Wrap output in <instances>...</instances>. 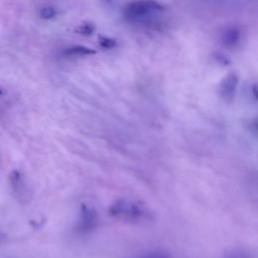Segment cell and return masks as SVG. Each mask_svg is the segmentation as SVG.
<instances>
[{"label":"cell","instance_id":"obj_1","mask_svg":"<svg viewBox=\"0 0 258 258\" xmlns=\"http://www.w3.org/2000/svg\"><path fill=\"white\" fill-rule=\"evenodd\" d=\"M109 213L111 216L127 222L139 223L150 219V214L145 209L127 200H119L112 204Z\"/></svg>","mask_w":258,"mask_h":258},{"label":"cell","instance_id":"obj_2","mask_svg":"<svg viewBox=\"0 0 258 258\" xmlns=\"http://www.w3.org/2000/svg\"><path fill=\"white\" fill-rule=\"evenodd\" d=\"M162 10V6L154 0H137L127 5L125 15L132 20H143Z\"/></svg>","mask_w":258,"mask_h":258},{"label":"cell","instance_id":"obj_3","mask_svg":"<svg viewBox=\"0 0 258 258\" xmlns=\"http://www.w3.org/2000/svg\"><path fill=\"white\" fill-rule=\"evenodd\" d=\"M97 225V214L96 212L86 206L82 205L81 212H80V221L78 225V229L82 233H88L92 231Z\"/></svg>","mask_w":258,"mask_h":258},{"label":"cell","instance_id":"obj_4","mask_svg":"<svg viewBox=\"0 0 258 258\" xmlns=\"http://www.w3.org/2000/svg\"><path fill=\"white\" fill-rule=\"evenodd\" d=\"M237 85H238V78L235 74H230L229 76H227L223 80L219 88L221 97L227 101H231L234 98Z\"/></svg>","mask_w":258,"mask_h":258},{"label":"cell","instance_id":"obj_5","mask_svg":"<svg viewBox=\"0 0 258 258\" xmlns=\"http://www.w3.org/2000/svg\"><path fill=\"white\" fill-rule=\"evenodd\" d=\"M239 36H240V32L236 27H231L229 29H227L224 33H223V37L222 40L224 42L225 45L227 46H233L235 45L238 40H239Z\"/></svg>","mask_w":258,"mask_h":258},{"label":"cell","instance_id":"obj_6","mask_svg":"<svg viewBox=\"0 0 258 258\" xmlns=\"http://www.w3.org/2000/svg\"><path fill=\"white\" fill-rule=\"evenodd\" d=\"M64 53L69 54V55H72V54H74V55H90V54H94L95 50L90 47L84 46V45H75V46H71V47L67 48Z\"/></svg>","mask_w":258,"mask_h":258},{"label":"cell","instance_id":"obj_7","mask_svg":"<svg viewBox=\"0 0 258 258\" xmlns=\"http://www.w3.org/2000/svg\"><path fill=\"white\" fill-rule=\"evenodd\" d=\"M224 258H253L251 253L247 251L246 249L242 248H236L228 251L225 255Z\"/></svg>","mask_w":258,"mask_h":258},{"label":"cell","instance_id":"obj_8","mask_svg":"<svg viewBox=\"0 0 258 258\" xmlns=\"http://www.w3.org/2000/svg\"><path fill=\"white\" fill-rule=\"evenodd\" d=\"M137 258H170V256L161 250H151L144 252Z\"/></svg>","mask_w":258,"mask_h":258},{"label":"cell","instance_id":"obj_9","mask_svg":"<svg viewBox=\"0 0 258 258\" xmlns=\"http://www.w3.org/2000/svg\"><path fill=\"white\" fill-rule=\"evenodd\" d=\"M39 14H40V17L43 19H50L56 15V10L53 7L47 6V7H43L40 10Z\"/></svg>","mask_w":258,"mask_h":258},{"label":"cell","instance_id":"obj_10","mask_svg":"<svg viewBox=\"0 0 258 258\" xmlns=\"http://www.w3.org/2000/svg\"><path fill=\"white\" fill-rule=\"evenodd\" d=\"M99 43L104 48H112L116 45V41L114 39L106 37V36H100L99 37Z\"/></svg>","mask_w":258,"mask_h":258},{"label":"cell","instance_id":"obj_11","mask_svg":"<svg viewBox=\"0 0 258 258\" xmlns=\"http://www.w3.org/2000/svg\"><path fill=\"white\" fill-rule=\"evenodd\" d=\"M93 30H94V27L91 24H83L79 27V29L77 31L80 33H83V34H91L93 32Z\"/></svg>","mask_w":258,"mask_h":258},{"label":"cell","instance_id":"obj_12","mask_svg":"<svg viewBox=\"0 0 258 258\" xmlns=\"http://www.w3.org/2000/svg\"><path fill=\"white\" fill-rule=\"evenodd\" d=\"M2 94H3V92H2V90H1V89H0V96H1V95H2Z\"/></svg>","mask_w":258,"mask_h":258}]
</instances>
